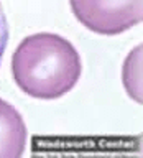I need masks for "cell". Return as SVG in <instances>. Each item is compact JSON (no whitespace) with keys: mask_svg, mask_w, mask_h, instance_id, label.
<instances>
[{"mask_svg":"<svg viewBox=\"0 0 143 158\" xmlns=\"http://www.w3.org/2000/svg\"><path fill=\"white\" fill-rule=\"evenodd\" d=\"M82 63L77 49L56 33L30 35L12 56L15 84L36 99H58L77 84Z\"/></svg>","mask_w":143,"mask_h":158,"instance_id":"1","label":"cell"},{"mask_svg":"<svg viewBox=\"0 0 143 158\" xmlns=\"http://www.w3.org/2000/svg\"><path fill=\"white\" fill-rule=\"evenodd\" d=\"M72 13L87 30L120 35L141 23L143 0H69Z\"/></svg>","mask_w":143,"mask_h":158,"instance_id":"2","label":"cell"},{"mask_svg":"<svg viewBox=\"0 0 143 158\" xmlns=\"http://www.w3.org/2000/svg\"><path fill=\"white\" fill-rule=\"evenodd\" d=\"M27 145V127L20 112L0 99V158H18Z\"/></svg>","mask_w":143,"mask_h":158,"instance_id":"3","label":"cell"},{"mask_svg":"<svg viewBox=\"0 0 143 158\" xmlns=\"http://www.w3.org/2000/svg\"><path fill=\"white\" fill-rule=\"evenodd\" d=\"M7 43H8V22L7 17H5L2 3H0V63H2V56L5 53V48H7Z\"/></svg>","mask_w":143,"mask_h":158,"instance_id":"4","label":"cell"}]
</instances>
